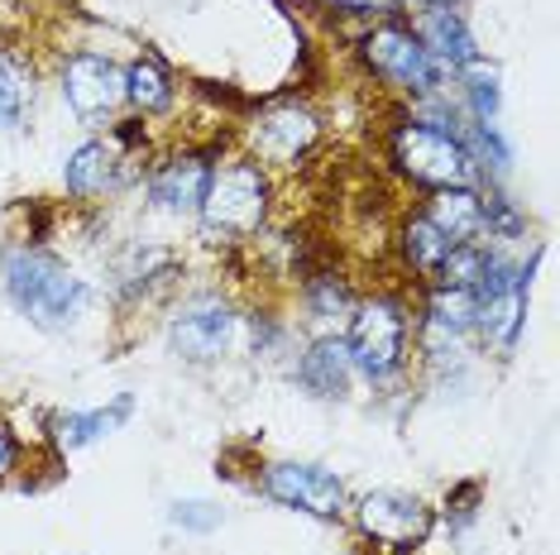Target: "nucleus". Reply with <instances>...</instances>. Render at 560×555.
Masks as SVG:
<instances>
[{"mask_svg": "<svg viewBox=\"0 0 560 555\" xmlns=\"http://www.w3.org/2000/svg\"><path fill=\"white\" fill-rule=\"evenodd\" d=\"M0 283H5V297L15 302L20 317H30L39 331H68L92 302V287L39 245L10 249L0 259Z\"/></svg>", "mask_w": 560, "mask_h": 555, "instance_id": "1", "label": "nucleus"}, {"mask_svg": "<svg viewBox=\"0 0 560 555\" xmlns=\"http://www.w3.org/2000/svg\"><path fill=\"white\" fill-rule=\"evenodd\" d=\"M269 211H273V173L249 154L225 158L221 168L211 173V187L197 211L201 239H211V245L254 239L269 225Z\"/></svg>", "mask_w": 560, "mask_h": 555, "instance_id": "2", "label": "nucleus"}, {"mask_svg": "<svg viewBox=\"0 0 560 555\" xmlns=\"http://www.w3.org/2000/svg\"><path fill=\"white\" fill-rule=\"evenodd\" d=\"M346 350L364 383H374V388L398 383L407 374V359H412V307H407V297L374 293V297L354 302Z\"/></svg>", "mask_w": 560, "mask_h": 555, "instance_id": "3", "label": "nucleus"}, {"mask_svg": "<svg viewBox=\"0 0 560 555\" xmlns=\"http://www.w3.org/2000/svg\"><path fill=\"white\" fill-rule=\"evenodd\" d=\"M384 154H388V168L398 173L402 182L427 187V192H436V187H483L479 168L469 163L460 139L436 130V125H427V120H417L412 110L388 125Z\"/></svg>", "mask_w": 560, "mask_h": 555, "instance_id": "4", "label": "nucleus"}, {"mask_svg": "<svg viewBox=\"0 0 560 555\" xmlns=\"http://www.w3.org/2000/svg\"><path fill=\"white\" fill-rule=\"evenodd\" d=\"M354 54H360L364 72L374 82H384L388 92H398L407 101H427L445 92V72L441 62L427 54L422 39L412 34L407 15H388V20H374L369 29L354 39Z\"/></svg>", "mask_w": 560, "mask_h": 555, "instance_id": "5", "label": "nucleus"}, {"mask_svg": "<svg viewBox=\"0 0 560 555\" xmlns=\"http://www.w3.org/2000/svg\"><path fill=\"white\" fill-rule=\"evenodd\" d=\"M350 517L360 536L384 555H417L436 532V512L402 488H369L350 503Z\"/></svg>", "mask_w": 560, "mask_h": 555, "instance_id": "6", "label": "nucleus"}, {"mask_svg": "<svg viewBox=\"0 0 560 555\" xmlns=\"http://www.w3.org/2000/svg\"><path fill=\"white\" fill-rule=\"evenodd\" d=\"M259 494L278 503V508L292 512H307L316 522H340L350 512V494H346V479L326 464L312 460H273L259 470Z\"/></svg>", "mask_w": 560, "mask_h": 555, "instance_id": "7", "label": "nucleus"}, {"mask_svg": "<svg viewBox=\"0 0 560 555\" xmlns=\"http://www.w3.org/2000/svg\"><path fill=\"white\" fill-rule=\"evenodd\" d=\"M475 317H479L475 293L427 283L422 311H417V326H412V340L427 355V364H460L469 340H475Z\"/></svg>", "mask_w": 560, "mask_h": 555, "instance_id": "8", "label": "nucleus"}, {"mask_svg": "<svg viewBox=\"0 0 560 555\" xmlns=\"http://www.w3.org/2000/svg\"><path fill=\"white\" fill-rule=\"evenodd\" d=\"M240 335V311L215 293H197L168 317V345L183 364H215L231 355Z\"/></svg>", "mask_w": 560, "mask_h": 555, "instance_id": "9", "label": "nucleus"}, {"mask_svg": "<svg viewBox=\"0 0 560 555\" xmlns=\"http://www.w3.org/2000/svg\"><path fill=\"white\" fill-rule=\"evenodd\" d=\"M58 92H62V101H68V110L78 120H86V125L110 120L125 106V68L110 54L78 48V54L62 58Z\"/></svg>", "mask_w": 560, "mask_h": 555, "instance_id": "10", "label": "nucleus"}, {"mask_svg": "<svg viewBox=\"0 0 560 555\" xmlns=\"http://www.w3.org/2000/svg\"><path fill=\"white\" fill-rule=\"evenodd\" d=\"M316 144H322V116L302 101L264 106L249 125V158H259L264 168H298V163L312 158Z\"/></svg>", "mask_w": 560, "mask_h": 555, "instance_id": "11", "label": "nucleus"}, {"mask_svg": "<svg viewBox=\"0 0 560 555\" xmlns=\"http://www.w3.org/2000/svg\"><path fill=\"white\" fill-rule=\"evenodd\" d=\"M215 158H221V144L183 149V154H168L163 163H154V173H149V182H144L149 206L168 211V216H197L201 197H207V187H211Z\"/></svg>", "mask_w": 560, "mask_h": 555, "instance_id": "12", "label": "nucleus"}, {"mask_svg": "<svg viewBox=\"0 0 560 555\" xmlns=\"http://www.w3.org/2000/svg\"><path fill=\"white\" fill-rule=\"evenodd\" d=\"M407 24H412V34L422 39L427 54L441 62L445 78L475 68V62L483 58V48H479V39H475V29H469L460 5H422V10H412V20Z\"/></svg>", "mask_w": 560, "mask_h": 555, "instance_id": "13", "label": "nucleus"}, {"mask_svg": "<svg viewBox=\"0 0 560 555\" xmlns=\"http://www.w3.org/2000/svg\"><path fill=\"white\" fill-rule=\"evenodd\" d=\"M298 383L307 388L312 398H350V383H354V364H350V350H346V335L340 331H322L302 350L298 359Z\"/></svg>", "mask_w": 560, "mask_h": 555, "instance_id": "14", "label": "nucleus"}, {"mask_svg": "<svg viewBox=\"0 0 560 555\" xmlns=\"http://www.w3.org/2000/svg\"><path fill=\"white\" fill-rule=\"evenodd\" d=\"M62 182H68V192L78 201H96L125 182V158L106 139H86V144H78L68 154V163H62Z\"/></svg>", "mask_w": 560, "mask_h": 555, "instance_id": "15", "label": "nucleus"}, {"mask_svg": "<svg viewBox=\"0 0 560 555\" xmlns=\"http://www.w3.org/2000/svg\"><path fill=\"white\" fill-rule=\"evenodd\" d=\"M422 216L451 245H475V239H483V187H436L427 197Z\"/></svg>", "mask_w": 560, "mask_h": 555, "instance_id": "16", "label": "nucleus"}, {"mask_svg": "<svg viewBox=\"0 0 560 555\" xmlns=\"http://www.w3.org/2000/svg\"><path fill=\"white\" fill-rule=\"evenodd\" d=\"M125 106H135L144 120L168 116L177 106V82L159 54H139L130 68H125Z\"/></svg>", "mask_w": 560, "mask_h": 555, "instance_id": "17", "label": "nucleus"}, {"mask_svg": "<svg viewBox=\"0 0 560 555\" xmlns=\"http://www.w3.org/2000/svg\"><path fill=\"white\" fill-rule=\"evenodd\" d=\"M130 416H135V393H116L106 408L58 416V422H54V440H58V450H82V446H92V440H101V436L120 432Z\"/></svg>", "mask_w": 560, "mask_h": 555, "instance_id": "18", "label": "nucleus"}, {"mask_svg": "<svg viewBox=\"0 0 560 555\" xmlns=\"http://www.w3.org/2000/svg\"><path fill=\"white\" fill-rule=\"evenodd\" d=\"M451 249L455 245L422 216V211L402 216V225H398V255H402V269L407 273H417L422 283H436V273H441V263H445Z\"/></svg>", "mask_w": 560, "mask_h": 555, "instance_id": "19", "label": "nucleus"}, {"mask_svg": "<svg viewBox=\"0 0 560 555\" xmlns=\"http://www.w3.org/2000/svg\"><path fill=\"white\" fill-rule=\"evenodd\" d=\"M354 302H360V297H354V287H350L336 269H316V273L302 278V307H307L312 321L330 326V321L350 317Z\"/></svg>", "mask_w": 560, "mask_h": 555, "instance_id": "20", "label": "nucleus"}, {"mask_svg": "<svg viewBox=\"0 0 560 555\" xmlns=\"http://www.w3.org/2000/svg\"><path fill=\"white\" fill-rule=\"evenodd\" d=\"M30 106H34V68L20 54L0 48V130L24 125Z\"/></svg>", "mask_w": 560, "mask_h": 555, "instance_id": "21", "label": "nucleus"}, {"mask_svg": "<svg viewBox=\"0 0 560 555\" xmlns=\"http://www.w3.org/2000/svg\"><path fill=\"white\" fill-rule=\"evenodd\" d=\"M460 78V92H465V116L469 120H499V110H503V86H499V72L489 68V62H475V68H465V72H455Z\"/></svg>", "mask_w": 560, "mask_h": 555, "instance_id": "22", "label": "nucleus"}, {"mask_svg": "<svg viewBox=\"0 0 560 555\" xmlns=\"http://www.w3.org/2000/svg\"><path fill=\"white\" fill-rule=\"evenodd\" d=\"M527 235V211L499 187H483V239H522Z\"/></svg>", "mask_w": 560, "mask_h": 555, "instance_id": "23", "label": "nucleus"}, {"mask_svg": "<svg viewBox=\"0 0 560 555\" xmlns=\"http://www.w3.org/2000/svg\"><path fill=\"white\" fill-rule=\"evenodd\" d=\"M483 255H489V245L483 239H475V245H455L451 255H445L436 283L441 287H465V293H475L479 273H483Z\"/></svg>", "mask_w": 560, "mask_h": 555, "instance_id": "24", "label": "nucleus"}, {"mask_svg": "<svg viewBox=\"0 0 560 555\" xmlns=\"http://www.w3.org/2000/svg\"><path fill=\"white\" fill-rule=\"evenodd\" d=\"M168 522L183 527V532L207 536V532H215V527L225 522V512L215 508V503H207V498H177L173 508H168Z\"/></svg>", "mask_w": 560, "mask_h": 555, "instance_id": "25", "label": "nucleus"}, {"mask_svg": "<svg viewBox=\"0 0 560 555\" xmlns=\"http://www.w3.org/2000/svg\"><path fill=\"white\" fill-rule=\"evenodd\" d=\"M479 494H483V488L475 484V479H465V484H455L451 494H445V522H451L455 532L479 517Z\"/></svg>", "mask_w": 560, "mask_h": 555, "instance_id": "26", "label": "nucleus"}, {"mask_svg": "<svg viewBox=\"0 0 560 555\" xmlns=\"http://www.w3.org/2000/svg\"><path fill=\"white\" fill-rule=\"evenodd\" d=\"M326 10L354 15V20H388V15H402V0H326Z\"/></svg>", "mask_w": 560, "mask_h": 555, "instance_id": "27", "label": "nucleus"}, {"mask_svg": "<svg viewBox=\"0 0 560 555\" xmlns=\"http://www.w3.org/2000/svg\"><path fill=\"white\" fill-rule=\"evenodd\" d=\"M249 340H254V355H273V345L283 340V326H278L269 311H254L249 317Z\"/></svg>", "mask_w": 560, "mask_h": 555, "instance_id": "28", "label": "nucleus"}, {"mask_svg": "<svg viewBox=\"0 0 560 555\" xmlns=\"http://www.w3.org/2000/svg\"><path fill=\"white\" fill-rule=\"evenodd\" d=\"M20 460H24V446H20V436L10 432L5 422H0V479H5L10 470H20Z\"/></svg>", "mask_w": 560, "mask_h": 555, "instance_id": "29", "label": "nucleus"}, {"mask_svg": "<svg viewBox=\"0 0 560 555\" xmlns=\"http://www.w3.org/2000/svg\"><path fill=\"white\" fill-rule=\"evenodd\" d=\"M422 10V5H465V0H402V10Z\"/></svg>", "mask_w": 560, "mask_h": 555, "instance_id": "30", "label": "nucleus"}]
</instances>
